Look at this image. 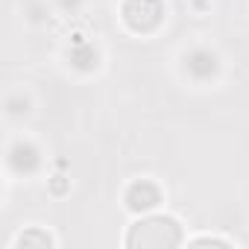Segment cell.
<instances>
[{
    "mask_svg": "<svg viewBox=\"0 0 249 249\" xmlns=\"http://www.w3.org/2000/svg\"><path fill=\"white\" fill-rule=\"evenodd\" d=\"M179 226L167 217H156V220H147V223H138L129 234V246H173L179 243Z\"/></svg>",
    "mask_w": 249,
    "mask_h": 249,
    "instance_id": "cell-1",
    "label": "cell"
}]
</instances>
